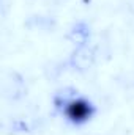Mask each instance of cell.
<instances>
[{"mask_svg": "<svg viewBox=\"0 0 134 135\" xmlns=\"http://www.w3.org/2000/svg\"><path fill=\"white\" fill-rule=\"evenodd\" d=\"M55 105L62 110V115L65 116V119L74 126H82L88 123L95 115V105L82 96L57 98Z\"/></svg>", "mask_w": 134, "mask_h": 135, "instance_id": "1", "label": "cell"}]
</instances>
